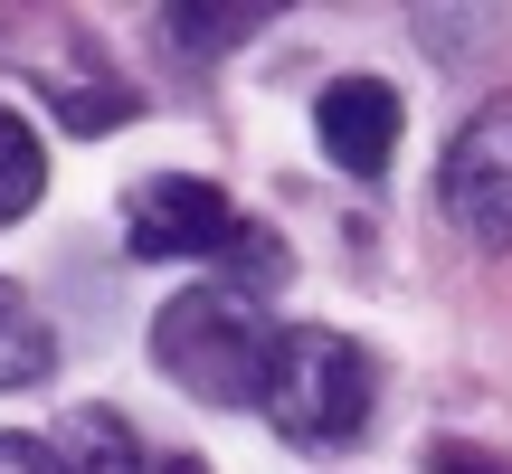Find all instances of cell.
Wrapping results in <instances>:
<instances>
[{"label": "cell", "instance_id": "2", "mask_svg": "<svg viewBox=\"0 0 512 474\" xmlns=\"http://www.w3.org/2000/svg\"><path fill=\"white\" fill-rule=\"evenodd\" d=\"M370 351L332 323H285L275 332V361H266V427L285 446H351L370 427Z\"/></svg>", "mask_w": 512, "mask_h": 474}, {"label": "cell", "instance_id": "3", "mask_svg": "<svg viewBox=\"0 0 512 474\" xmlns=\"http://www.w3.org/2000/svg\"><path fill=\"white\" fill-rule=\"evenodd\" d=\"M437 209L446 228H465V247L484 256L512 247V95H484L456 124V143L437 162Z\"/></svg>", "mask_w": 512, "mask_h": 474}, {"label": "cell", "instance_id": "9", "mask_svg": "<svg viewBox=\"0 0 512 474\" xmlns=\"http://www.w3.org/2000/svg\"><path fill=\"white\" fill-rule=\"evenodd\" d=\"M256 19L266 10H171L162 29L181 38V48H238V38H256Z\"/></svg>", "mask_w": 512, "mask_h": 474}, {"label": "cell", "instance_id": "7", "mask_svg": "<svg viewBox=\"0 0 512 474\" xmlns=\"http://www.w3.org/2000/svg\"><path fill=\"white\" fill-rule=\"evenodd\" d=\"M48 361H57V342H48V323H38V304L19 285H0V389L48 380Z\"/></svg>", "mask_w": 512, "mask_h": 474}, {"label": "cell", "instance_id": "13", "mask_svg": "<svg viewBox=\"0 0 512 474\" xmlns=\"http://www.w3.org/2000/svg\"><path fill=\"white\" fill-rule=\"evenodd\" d=\"M152 474H200V456H162V465H152Z\"/></svg>", "mask_w": 512, "mask_h": 474}, {"label": "cell", "instance_id": "6", "mask_svg": "<svg viewBox=\"0 0 512 474\" xmlns=\"http://www.w3.org/2000/svg\"><path fill=\"white\" fill-rule=\"evenodd\" d=\"M57 456H67V474H152V465H143V446H133V427L114 418V408H76Z\"/></svg>", "mask_w": 512, "mask_h": 474}, {"label": "cell", "instance_id": "5", "mask_svg": "<svg viewBox=\"0 0 512 474\" xmlns=\"http://www.w3.org/2000/svg\"><path fill=\"white\" fill-rule=\"evenodd\" d=\"M399 124H408V105H399V86L389 76H332L323 86V105H313V133H323V152L342 171H389V152H399Z\"/></svg>", "mask_w": 512, "mask_h": 474}, {"label": "cell", "instance_id": "8", "mask_svg": "<svg viewBox=\"0 0 512 474\" xmlns=\"http://www.w3.org/2000/svg\"><path fill=\"white\" fill-rule=\"evenodd\" d=\"M38 190H48V152H38L29 114H10V105H0V219H29V209H38Z\"/></svg>", "mask_w": 512, "mask_h": 474}, {"label": "cell", "instance_id": "10", "mask_svg": "<svg viewBox=\"0 0 512 474\" xmlns=\"http://www.w3.org/2000/svg\"><path fill=\"white\" fill-rule=\"evenodd\" d=\"M0 474H67V456H57L48 437H19V427H0Z\"/></svg>", "mask_w": 512, "mask_h": 474}, {"label": "cell", "instance_id": "12", "mask_svg": "<svg viewBox=\"0 0 512 474\" xmlns=\"http://www.w3.org/2000/svg\"><path fill=\"white\" fill-rule=\"evenodd\" d=\"M427 474H503V465L475 456V446H446V437H437V446H427Z\"/></svg>", "mask_w": 512, "mask_h": 474}, {"label": "cell", "instance_id": "1", "mask_svg": "<svg viewBox=\"0 0 512 474\" xmlns=\"http://www.w3.org/2000/svg\"><path fill=\"white\" fill-rule=\"evenodd\" d=\"M275 332L285 323H266L247 285H190L152 313V361H162V380H181L209 408H256L266 399Z\"/></svg>", "mask_w": 512, "mask_h": 474}, {"label": "cell", "instance_id": "11", "mask_svg": "<svg viewBox=\"0 0 512 474\" xmlns=\"http://www.w3.org/2000/svg\"><path fill=\"white\" fill-rule=\"evenodd\" d=\"M57 114H67V124H114V114H133V95H95V86H57Z\"/></svg>", "mask_w": 512, "mask_h": 474}, {"label": "cell", "instance_id": "4", "mask_svg": "<svg viewBox=\"0 0 512 474\" xmlns=\"http://www.w3.org/2000/svg\"><path fill=\"white\" fill-rule=\"evenodd\" d=\"M124 219H133V228H124L133 256H238V237H247V219H238L209 181H190V171L143 181Z\"/></svg>", "mask_w": 512, "mask_h": 474}]
</instances>
